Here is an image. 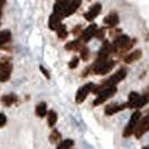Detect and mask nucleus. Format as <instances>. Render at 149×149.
Segmentation results:
<instances>
[{
    "label": "nucleus",
    "mask_w": 149,
    "mask_h": 149,
    "mask_svg": "<svg viewBox=\"0 0 149 149\" xmlns=\"http://www.w3.org/2000/svg\"><path fill=\"white\" fill-rule=\"evenodd\" d=\"M127 76V70L125 67L120 68L118 72H116L114 74L112 75L111 77H109L108 80H105L103 83H101L100 85L97 86H94L92 92L95 93V94H99L101 91H103L104 89H108V88H112V86H116L119 82H121L125 77Z\"/></svg>",
    "instance_id": "nucleus-1"
},
{
    "label": "nucleus",
    "mask_w": 149,
    "mask_h": 149,
    "mask_svg": "<svg viewBox=\"0 0 149 149\" xmlns=\"http://www.w3.org/2000/svg\"><path fill=\"white\" fill-rule=\"evenodd\" d=\"M114 66V61L109 60V58H101L97 57V61L94 62V64H92L90 67L91 73L99 75H104L109 73Z\"/></svg>",
    "instance_id": "nucleus-2"
},
{
    "label": "nucleus",
    "mask_w": 149,
    "mask_h": 149,
    "mask_svg": "<svg viewBox=\"0 0 149 149\" xmlns=\"http://www.w3.org/2000/svg\"><path fill=\"white\" fill-rule=\"evenodd\" d=\"M140 118H141V113L140 111H136L132 113L131 118L129 120V123L127 125V127L125 128V131H123V137H130L131 134L134 132V129L137 127L138 122L140 121Z\"/></svg>",
    "instance_id": "nucleus-3"
},
{
    "label": "nucleus",
    "mask_w": 149,
    "mask_h": 149,
    "mask_svg": "<svg viewBox=\"0 0 149 149\" xmlns=\"http://www.w3.org/2000/svg\"><path fill=\"white\" fill-rule=\"evenodd\" d=\"M129 42H130V38L127 35H119L118 37L114 38L113 43L111 44V53H116L119 55V53L127 46Z\"/></svg>",
    "instance_id": "nucleus-4"
},
{
    "label": "nucleus",
    "mask_w": 149,
    "mask_h": 149,
    "mask_svg": "<svg viewBox=\"0 0 149 149\" xmlns=\"http://www.w3.org/2000/svg\"><path fill=\"white\" fill-rule=\"evenodd\" d=\"M117 92V86H112V88H108V89H104L103 91H101L99 94H97V97L94 100L93 102V105H100L102 103H104L107 100H109L111 97H113Z\"/></svg>",
    "instance_id": "nucleus-5"
},
{
    "label": "nucleus",
    "mask_w": 149,
    "mask_h": 149,
    "mask_svg": "<svg viewBox=\"0 0 149 149\" xmlns=\"http://www.w3.org/2000/svg\"><path fill=\"white\" fill-rule=\"evenodd\" d=\"M94 88V84L93 83H88L85 85H83L82 88H80L76 95H75V101L77 103H82L83 101L86 99V97L89 95V93L92 92V90Z\"/></svg>",
    "instance_id": "nucleus-6"
},
{
    "label": "nucleus",
    "mask_w": 149,
    "mask_h": 149,
    "mask_svg": "<svg viewBox=\"0 0 149 149\" xmlns=\"http://www.w3.org/2000/svg\"><path fill=\"white\" fill-rule=\"evenodd\" d=\"M147 131H149V114L138 122L134 134L136 136V138H141Z\"/></svg>",
    "instance_id": "nucleus-7"
},
{
    "label": "nucleus",
    "mask_w": 149,
    "mask_h": 149,
    "mask_svg": "<svg viewBox=\"0 0 149 149\" xmlns=\"http://www.w3.org/2000/svg\"><path fill=\"white\" fill-rule=\"evenodd\" d=\"M97 29V25H95V24H91L89 27H86L85 29L82 30V34H81V36H80V40H81L82 43H88L90 39L95 35Z\"/></svg>",
    "instance_id": "nucleus-8"
},
{
    "label": "nucleus",
    "mask_w": 149,
    "mask_h": 149,
    "mask_svg": "<svg viewBox=\"0 0 149 149\" xmlns=\"http://www.w3.org/2000/svg\"><path fill=\"white\" fill-rule=\"evenodd\" d=\"M101 9H102L101 3H94V5L84 14V18H85L88 22H93L97 16H99V14L101 13Z\"/></svg>",
    "instance_id": "nucleus-9"
},
{
    "label": "nucleus",
    "mask_w": 149,
    "mask_h": 149,
    "mask_svg": "<svg viewBox=\"0 0 149 149\" xmlns=\"http://www.w3.org/2000/svg\"><path fill=\"white\" fill-rule=\"evenodd\" d=\"M81 3H82V0H71V1L68 2V5H67V7H66V9H65V11H64V14H63V18L73 15L75 11L80 8Z\"/></svg>",
    "instance_id": "nucleus-10"
},
{
    "label": "nucleus",
    "mask_w": 149,
    "mask_h": 149,
    "mask_svg": "<svg viewBox=\"0 0 149 149\" xmlns=\"http://www.w3.org/2000/svg\"><path fill=\"white\" fill-rule=\"evenodd\" d=\"M70 1L71 0H57L56 3L54 5V13L53 14L57 15L61 18H63V14H64V11H65V9H66Z\"/></svg>",
    "instance_id": "nucleus-11"
},
{
    "label": "nucleus",
    "mask_w": 149,
    "mask_h": 149,
    "mask_svg": "<svg viewBox=\"0 0 149 149\" xmlns=\"http://www.w3.org/2000/svg\"><path fill=\"white\" fill-rule=\"evenodd\" d=\"M11 70H13L11 63L5 64V65H1L0 66V82H6V81L9 80Z\"/></svg>",
    "instance_id": "nucleus-12"
},
{
    "label": "nucleus",
    "mask_w": 149,
    "mask_h": 149,
    "mask_svg": "<svg viewBox=\"0 0 149 149\" xmlns=\"http://www.w3.org/2000/svg\"><path fill=\"white\" fill-rule=\"evenodd\" d=\"M127 108V104L126 103H121V104H118V103H114V104L108 105L105 108V114L107 116H111V114H114V113H118V112L122 111L123 109Z\"/></svg>",
    "instance_id": "nucleus-13"
},
{
    "label": "nucleus",
    "mask_w": 149,
    "mask_h": 149,
    "mask_svg": "<svg viewBox=\"0 0 149 149\" xmlns=\"http://www.w3.org/2000/svg\"><path fill=\"white\" fill-rule=\"evenodd\" d=\"M104 24L108 25L109 27H116L119 24V16L117 13H110L109 15H107L104 17Z\"/></svg>",
    "instance_id": "nucleus-14"
},
{
    "label": "nucleus",
    "mask_w": 149,
    "mask_h": 149,
    "mask_svg": "<svg viewBox=\"0 0 149 149\" xmlns=\"http://www.w3.org/2000/svg\"><path fill=\"white\" fill-rule=\"evenodd\" d=\"M111 53V44L109 40H104L103 44L101 46L99 54H97V57H101V58H108L109 55Z\"/></svg>",
    "instance_id": "nucleus-15"
},
{
    "label": "nucleus",
    "mask_w": 149,
    "mask_h": 149,
    "mask_svg": "<svg viewBox=\"0 0 149 149\" xmlns=\"http://www.w3.org/2000/svg\"><path fill=\"white\" fill-rule=\"evenodd\" d=\"M61 20H62L61 17H58V16L55 15V14H53V15H51L49 20H48V27L52 30H57L61 27V25H62Z\"/></svg>",
    "instance_id": "nucleus-16"
},
{
    "label": "nucleus",
    "mask_w": 149,
    "mask_h": 149,
    "mask_svg": "<svg viewBox=\"0 0 149 149\" xmlns=\"http://www.w3.org/2000/svg\"><path fill=\"white\" fill-rule=\"evenodd\" d=\"M1 102H2V104L5 105V107H10V105H13L14 103L18 102V97L14 93L6 94V95H3V97H1Z\"/></svg>",
    "instance_id": "nucleus-17"
},
{
    "label": "nucleus",
    "mask_w": 149,
    "mask_h": 149,
    "mask_svg": "<svg viewBox=\"0 0 149 149\" xmlns=\"http://www.w3.org/2000/svg\"><path fill=\"white\" fill-rule=\"evenodd\" d=\"M140 57H141V51H140V49H137V51H134V52L126 55L123 61H125V63L130 64V63H134L136 61H138Z\"/></svg>",
    "instance_id": "nucleus-18"
},
{
    "label": "nucleus",
    "mask_w": 149,
    "mask_h": 149,
    "mask_svg": "<svg viewBox=\"0 0 149 149\" xmlns=\"http://www.w3.org/2000/svg\"><path fill=\"white\" fill-rule=\"evenodd\" d=\"M82 47H83V44L80 39L72 40V42H70V43H67L65 45V49L66 51H81Z\"/></svg>",
    "instance_id": "nucleus-19"
},
{
    "label": "nucleus",
    "mask_w": 149,
    "mask_h": 149,
    "mask_svg": "<svg viewBox=\"0 0 149 149\" xmlns=\"http://www.w3.org/2000/svg\"><path fill=\"white\" fill-rule=\"evenodd\" d=\"M35 112H36V116L37 117L44 118L45 116L47 114V105H46V103L45 102H40L39 104H37Z\"/></svg>",
    "instance_id": "nucleus-20"
},
{
    "label": "nucleus",
    "mask_w": 149,
    "mask_h": 149,
    "mask_svg": "<svg viewBox=\"0 0 149 149\" xmlns=\"http://www.w3.org/2000/svg\"><path fill=\"white\" fill-rule=\"evenodd\" d=\"M139 97H140V95H139L137 92H131V93L129 94L128 103H126V104H127V108H136V104H137V101H138Z\"/></svg>",
    "instance_id": "nucleus-21"
},
{
    "label": "nucleus",
    "mask_w": 149,
    "mask_h": 149,
    "mask_svg": "<svg viewBox=\"0 0 149 149\" xmlns=\"http://www.w3.org/2000/svg\"><path fill=\"white\" fill-rule=\"evenodd\" d=\"M11 38V33L9 30H2L0 31V47L2 45H5L6 43H8Z\"/></svg>",
    "instance_id": "nucleus-22"
},
{
    "label": "nucleus",
    "mask_w": 149,
    "mask_h": 149,
    "mask_svg": "<svg viewBox=\"0 0 149 149\" xmlns=\"http://www.w3.org/2000/svg\"><path fill=\"white\" fill-rule=\"evenodd\" d=\"M47 122H48V126L49 127H54L56 121H57V114L54 110H51V111L47 112Z\"/></svg>",
    "instance_id": "nucleus-23"
},
{
    "label": "nucleus",
    "mask_w": 149,
    "mask_h": 149,
    "mask_svg": "<svg viewBox=\"0 0 149 149\" xmlns=\"http://www.w3.org/2000/svg\"><path fill=\"white\" fill-rule=\"evenodd\" d=\"M147 103H149V93H146V94L139 97L138 101H137V104H136V109H140L142 107H145Z\"/></svg>",
    "instance_id": "nucleus-24"
},
{
    "label": "nucleus",
    "mask_w": 149,
    "mask_h": 149,
    "mask_svg": "<svg viewBox=\"0 0 149 149\" xmlns=\"http://www.w3.org/2000/svg\"><path fill=\"white\" fill-rule=\"evenodd\" d=\"M62 140V134L58 130H56V129H54L51 134H49V141L52 142V143H57V142H61Z\"/></svg>",
    "instance_id": "nucleus-25"
},
{
    "label": "nucleus",
    "mask_w": 149,
    "mask_h": 149,
    "mask_svg": "<svg viewBox=\"0 0 149 149\" xmlns=\"http://www.w3.org/2000/svg\"><path fill=\"white\" fill-rule=\"evenodd\" d=\"M74 145V141L72 139H66L63 140L57 145V149H71Z\"/></svg>",
    "instance_id": "nucleus-26"
},
{
    "label": "nucleus",
    "mask_w": 149,
    "mask_h": 149,
    "mask_svg": "<svg viewBox=\"0 0 149 149\" xmlns=\"http://www.w3.org/2000/svg\"><path fill=\"white\" fill-rule=\"evenodd\" d=\"M56 31H57V36H58V38H61V39H65V38L67 37V35H68L65 25H61V27L56 30Z\"/></svg>",
    "instance_id": "nucleus-27"
},
{
    "label": "nucleus",
    "mask_w": 149,
    "mask_h": 149,
    "mask_svg": "<svg viewBox=\"0 0 149 149\" xmlns=\"http://www.w3.org/2000/svg\"><path fill=\"white\" fill-rule=\"evenodd\" d=\"M80 53H81V58L83 61H88L90 58V49L86 46H83L82 48H81V51H80Z\"/></svg>",
    "instance_id": "nucleus-28"
},
{
    "label": "nucleus",
    "mask_w": 149,
    "mask_h": 149,
    "mask_svg": "<svg viewBox=\"0 0 149 149\" xmlns=\"http://www.w3.org/2000/svg\"><path fill=\"white\" fill-rule=\"evenodd\" d=\"M105 28H100V29H97V33H95V37L97 38V39H100V40H102L103 38H104L105 36Z\"/></svg>",
    "instance_id": "nucleus-29"
},
{
    "label": "nucleus",
    "mask_w": 149,
    "mask_h": 149,
    "mask_svg": "<svg viewBox=\"0 0 149 149\" xmlns=\"http://www.w3.org/2000/svg\"><path fill=\"white\" fill-rule=\"evenodd\" d=\"M79 62H80V60H79V57H73L72 60H71V62L68 63V67L71 68V70H73V68H75V67H77V65H79Z\"/></svg>",
    "instance_id": "nucleus-30"
},
{
    "label": "nucleus",
    "mask_w": 149,
    "mask_h": 149,
    "mask_svg": "<svg viewBox=\"0 0 149 149\" xmlns=\"http://www.w3.org/2000/svg\"><path fill=\"white\" fill-rule=\"evenodd\" d=\"M72 34L73 35H79V34H82V26L81 25H77L75 26L73 30H72Z\"/></svg>",
    "instance_id": "nucleus-31"
},
{
    "label": "nucleus",
    "mask_w": 149,
    "mask_h": 149,
    "mask_svg": "<svg viewBox=\"0 0 149 149\" xmlns=\"http://www.w3.org/2000/svg\"><path fill=\"white\" fill-rule=\"evenodd\" d=\"M7 123V117L3 113H0V128H2Z\"/></svg>",
    "instance_id": "nucleus-32"
},
{
    "label": "nucleus",
    "mask_w": 149,
    "mask_h": 149,
    "mask_svg": "<svg viewBox=\"0 0 149 149\" xmlns=\"http://www.w3.org/2000/svg\"><path fill=\"white\" fill-rule=\"evenodd\" d=\"M40 71L43 72V74H44L47 79H49V73H48V71H47L46 68H44V66H40Z\"/></svg>",
    "instance_id": "nucleus-33"
},
{
    "label": "nucleus",
    "mask_w": 149,
    "mask_h": 149,
    "mask_svg": "<svg viewBox=\"0 0 149 149\" xmlns=\"http://www.w3.org/2000/svg\"><path fill=\"white\" fill-rule=\"evenodd\" d=\"M142 149H149V146H146V147H143Z\"/></svg>",
    "instance_id": "nucleus-34"
},
{
    "label": "nucleus",
    "mask_w": 149,
    "mask_h": 149,
    "mask_svg": "<svg viewBox=\"0 0 149 149\" xmlns=\"http://www.w3.org/2000/svg\"><path fill=\"white\" fill-rule=\"evenodd\" d=\"M148 114H149V112H148Z\"/></svg>",
    "instance_id": "nucleus-35"
}]
</instances>
